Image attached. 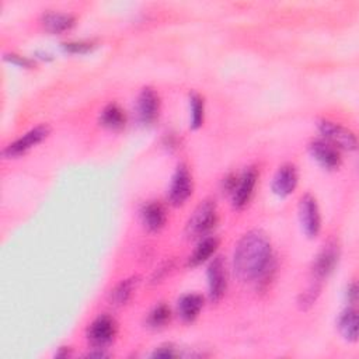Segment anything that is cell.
<instances>
[{
  "mask_svg": "<svg viewBox=\"0 0 359 359\" xmlns=\"http://www.w3.org/2000/svg\"><path fill=\"white\" fill-rule=\"evenodd\" d=\"M236 276L249 283L264 282L274 269V253L268 236L261 231L247 232L233 254Z\"/></svg>",
  "mask_w": 359,
  "mask_h": 359,
  "instance_id": "6da1fadb",
  "label": "cell"
},
{
  "mask_svg": "<svg viewBox=\"0 0 359 359\" xmlns=\"http://www.w3.org/2000/svg\"><path fill=\"white\" fill-rule=\"evenodd\" d=\"M218 224V209L217 203L212 199H205L192 212L191 218L187 222L185 233L188 237L198 239L206 236Z\"/></svg>",
  "mask_w": 359,
  "mask_h": 359,
  "instance_id": "7a4b0ae2",
  "label": "cell"
},
{
  "mask_svg": "<svg viewBox=\"0 0 359 359\" xmlns=\"http://www.w3.org/2000/svg\"><path fill=\"white\" fill-rule=\"evenodd\" d=\"M51 129L48 125H40L33 128L31 131L26 132L23 136L16 139L13 143L3 151V156L6 159H16L26 155L28 151L35 148L37 145L48 137Z\"/></svg>",
  "mask_w": 359,
  "mask_h": 359,
  "instance_id": "3957f363",
  "label": "cell"
},
{
  "mask_svg": "<svg viewBox=\"0 0 359 359\" xmlns=\"http://www.w3.org/2000/svg\"><path fill=\"white\" fill-rule=\"evenodd\" d=\"M299 221L302 231L310 239L317 237L322 231V217L317 201L310 194H306L301 198L299 202Z\"/></svg>",
  "mask_w": 359,
  "mask_h": 359,
  "instance_id": "277c9868",
  "label": "cell"
},
{
  "mask_svg": "<svg viewBox=\"0 0 359 359\" xmlns=\"http://www.w3.org/2000/svg\"><path fill=\"white\" fill-rule=\"evenodd\" d=\"M338 260H340V246L334 239H331L327 243H324V246L317 253L313 261L312 272L316 281H323L324 278H327L335 269Z\"/></svg>",
  "mask_w": 359,
  "mask_h": 359,
  "instance_id": "5b68a950",
  "label": "cell"
},
{
  "mask_svg": "<svg viewBox=\"0 0 359 359\" xmlns=\"http://www.w3.org/2000/svg\"><path fill=\"white\" fill-rule=\"evenodd\" d=\"M319 129H320L322 135L326 137V140L333 143L335 148L345 149V151L356 149V145H358L356 136L348 128L324 119V121L319 122Z\"/></svg>",
  "mask_w": 359,
  "mask_h": 359,
  "instance_id": "8992f818",
  "label": "cell"
},
{
  "mask_svg": "<svg viewBox=\"0 0 359 359\" xmlns=\"http://www.w3.org/2000/svg\"><path fill=\"white\" fill-rule=\"evenodd\" d=\"M194 184L192 176L185 165H180L173 176L170 188H169V201L174 206L184 205L188 198L192 195Z\"/></svg>",
  "mask_w": 359,
  "mask_h": 359,
  "instance_id": "52a82bcc",
  "label": "cell"
},
{
  "mask_svg": "<svg viewBox=\"0 0 359 359\" xmlns=\"http://www.w3.org/2000/svg\"><path fill=\"white\" fill-rule=\"evenodd\" d=\"M118 327L111 316H99L87 328V340L93 347L104 348L111 344L117 335Z\"/></svg>",
  "mask_w": 359,
  "mask_h": 359,
  "instance_id": "ba28073f",
  "label": "cell"
},
{
  "mask_svg": "<svg viewBox=\"0 0 359 359\" xmlns=\"http://www.w3.org/2000/svg\"><path fill=\"white\" fill-rule=\"evenodd\" d=\"M228 288L226 267L222 257L213 258L208 267V290L209 298L213 302H218L224 298Z\"/></svg>",
  "mask_w": 359,
  "mask_h": 359,
  "instance_id": "9c48e42d",
  "label": "cell"
},
{
  "mask_svg": "<svg viewBox=\"0 0 359 359\" xmlns=\"http://www.w3.org/2000/svg\"><path fill=\"white\" fill-rule=\"evenodd\" d=\"M160 111V100L156 92L151 87L143 89L137 97L136 112L137 119L143 125H152L159 118Z\"/></svg>",
  "mask_w": 359,
  "mask_h": 359,
  "instance_id": "30bf717a",
  "label": "cell"
},
{
  "mask_svg": "<svg viewBox=\"0 0 359 359\" xmlns=\"http://www.w3.org/2000/svg\"><path fill=\"white\" fill-rule=\"evenodd\" d=\"M310 155L319 162L320 166L328 170H334L341 165V155L338 148L333 143L323 139H316L309 145Z\"/></svg>",
  "mask_w": 359,
  "mask_h": 359,
  "instance_id": "8fae6325",
  "label": "cell"
},
{
  "mask_svg": "<svg viewBox=\"0 0 359 359\" xmlns=\"http://www.w3.org/2000/svg\"><path fill=\"white\" fill-rule=\"evenodd\" d=\"M257 178H258V173L254 167H250L247 169L236 181V185L232 191L233 194V206L237 208V209H242L244 208L253 192H254V188H256V184H257Z\"/></svg>",
  "mask_w": 359,
  "mask_h": 359,
  "instance_id": "7c38bea8",
  "label": "cell"
},
{
  "mask_svg": "<svg viewBox=\"0 0 359 359\" xmlns=\"http://www.w3.org/2000/svg\"><path fill=\"white\" fill-rule=\"evenodd\" d=\"M298 181H299V176H298L297 167L294 165H285L279 167V170L274 176L272 191L275 195L285 198L291 195L297 190Z\"/></svg>",
  "mask_w": 359,
  "mask_h": 359,
  "instance_id": "4fadbf2b",
  "label": "cell"
},
{
  "mask_svg": "<svg viewBox=\"0 0 359 359\" xmlns=\"http://www.w3.org/2000/svg\"><path fill=\"white\" fill-rule=\"evenodd\" d=\"M142 221L148 231L159 232L165 228L167 221L166 209L159 202H149L142 209Z\"/></svg>",
  "mask_w": 359,
  "mask_h": 359,
  "instance_id": "5bb4252c",
  "label": "cell"
},
{
  "mask_svg": "<svg viewBox=\"0 0 359 359\" xmlns=\"http://www.w3.org/2000/svg\"><path fill=\"white\" fill-rule=\"evenodd\" d=\"M42 26L51 34H62L74 28L76 24V19L69 13L60 12H49L42 16Z\"/></svg>",
  "mask_w": 359,
  "mask_h": 359,
  "instance_id": "9a60e30c",
  "label": "cell"
},
{
  "mask_svg": "<svg viewBox=\"0 0 359 359\" xmlns=\"http://www.w3.org/2000/svg\"><path fill=\"white\" fill-rule=\"evenodd\" d=\"M177 308H178V315L183 320L194 322L199 316V313L203 308V298L197 294L184 295L178 301Z\"/></svg>",
  "mask_w": 359,
  "mask_h": 359,
  "instance_id": "2e32d148",
  "label": "cell"
},
{
  "mask_svg": "<svg viewBox=\"0 0 359 359\" xmlns=\"http://www.w3.org/2000/svg\"><path fill=\"white\" fill-rule=\"evenodd\" d=\"M338 330L347 341L355 342L358 340V313L353 308H348L340 315Z\"/></svg>",
  "mask_w": 359,
  "mask_h": 359,
  "instance_id": "e0dca14e",
  "label": "cell"
},
{
  "mask_svg": "<svg viewBox=\"0 0 359 359\" xmlns=\"http://www.w3.org/2000/svg\"><path fill=\"white\" fill-rule=\"evenodd\" d=\"M218 244H219V242L217 237H203L199 242V244L197 246V249L194 250L192 256L190 257L188 264L191 267H197V265H201L202 262L208 261L215 254V251H217Z\"/></svg>",
  "mask_w": 359,
  "mask_h": 359,
  "instance_id": "ac0fdd59",
  "label": "cell"
},
{
  "mask_svg": "<svg viewBox=\"0 0 359 359\" xmlns=\"http://www.w3.org/2000/svg\"><path fill=\"white\" fill-rule=\"evenodd\" d=\"M100 122L103 126L108 129H112V131L121 129L125 126V122H126L125 111L117 104H110L103 110L100 115Z\"/></svg>",
  "mask_w": 359,
  "mask_h": 359,
  "instance_id": "d6986e66",
  "label": "cell"
},
{
  "mask_svg": "<svg viewBox=\"0 0 359 359\" xmlns=\"http://www.w3.org/2000/svg\"><path fill=\"white\" fill-rule=\"evenodd\" d=\"M135 286H136L135 278L125 279L119 285H117V288L111 294V301L114 302V305H117V306L125 305L129 301V298L135 290Z\"/></svg>",
  "mask_w": 359,
  "mask_h": 359,
  "instance_id": "ffe728a7",
  "label": "cell"
},
{
  "mask_svg": "<svg viewBox=\"0 0 359 359\" xmlns=\"http://www.w3.org/2000/svg\"><path fill=\"white\" fill-rule=\"evenodd\" d=\"M190 110H191L190 125L192 129H198L203 124V112H205V106L201 96L195 93L190 96Z\"/></svg>",
  "mask_w": 359,
  "mask_h": 359,
  "instance_id": "44dd1931",
  "label": "cell"
},
{
  "mask_svg": "<svg viewBox=\"0 0 359 359\" xmlns=\"http://www.w3.org/2000/svg\"><path fill=\"white\" fill-rule=\"evenodd\" d=\"M170 309L166 305H160L152 310L148 317V324L151 327H163L170 320Z\"/></svg>",
  "mask_w": 359,
  "mask_h": 359,
  "instance_id": "7402d4cb",
  "label": "cell"
},
{
  "mask_svg": "<svg viewBox=\"0 0 359 359\" xmlns=\"http://www.w3.org/2000/svg\"><path fill=\"white\" fill-rule=\"evenodd\" d=\"M62 48L69 53H87L94 48V44L87 41H74L62 44Z\"/></svg>",
  "mask_w": 359,
  "mask_h": 359,
  "instance_id": "603a6c76",
  "label": "cell"
},
{
  "mask_svg": "<svg viewBox=\"0 0 359 359\" xmlns=\"http://www.w3.org/2000/svg\"><path fill=\"white\" fill-rule=\"evenodd\" d=\"M319 291H320L319 286H312V288H310L308 292L303 294L302 301H301V305L303 306V309L312 306V305L316 302V298H317V295H319Z\"/></svg>",
  "mask_w": 359,
  "mask_h": 359,
  "instance_id": "cb8c5ba5",
  "label": "cell"
},
{
  "mask_svg": "<svg viewBox=\"0 0 359 359\" xmlns=\"http://www.w3.org/2000/svg\"><path fill=\"white\" fill-rule=\"evenodd\" d=\"M155 358H174L177 356L176 349L172 345H162L153 352Z\"/></svg>",
  "mask_w": 359,
  "mask_h": 359,
  "instance_id": "d4e9b609",
  "label": "cell"
},
{
  "mask_svg": "<svg viewBox=\"0 0 359 359\" xmlns=\"http://www.w3.org/2000/svg\"><path fill=\"white\" fill-rule=\"evenodd\" d=\"M6 60H9L10 63L13 65H17V66H22V67H30L31 66V60L24 58V56H20V55H16V53H9L5 56Z\"/></svg>",
  "mask_w": 359,
  "mask_h": 359,
  "instance_id": "484cf974",
  "label": "cell"
},
{
  "mask_svg": "<svg viewBox=\"0 0 359 359\" xmlns=\"http://www.w3.org/2000/svg\"><path fill=\"white\" fill-rule=\"evenodd\" d=\"M358 299V290H356V283L352 282L349 286H348V301L351 303H355Z\"/></svg>",
  "mask_w": 359,
  "mask_h": 359,
  "instance_id": "4316f807",
  "label": "cell"
}]
</instances>
